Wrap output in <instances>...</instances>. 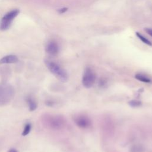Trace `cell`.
Returning <instances> with one entry per match:
<instances>
[{
  "label": "cell",
  "mask_w": 152,
  "mask_h": 152,
  "mask_svg": "<svg viewBox=\"0 0 152 152\" xmlns=\"http://www.w3.org/2000/svg\"><path fill=\"white\" fill-rule=\"evenodd\" d=\"M18 61V58L16 55H7L0 59V64H12V63H16Z\"/></svg>",
  "instance_id": "7"
},
{
  "label": "cell",
  "mask_w": 152,
  "mask_h": 152,
  "mask_svg": "<svg viewBox=\"0 0 152 152\" xmlns=\"http://www.w3.org/2000/svg\"><path fill=\"white\" fill-rule=\"evenodd\" d=\"M96 78V74L93 70L90 68H87L83 75L82 84L86 88H90L94 84Z\"/></svg>",
  "instance_id": "3"
},
{
  "label": "cell",
  "mask_w": 152,
  "mask_h": 152,
  "mask_svg": "<svg viewBox=\"0 0 152 152\" xmlns=\"http://www.w3.org/2000/svg\"><path fill=\"white\" fill-rule=\"evenodd\" d=\"M45 49L46 52L51 56H56L59 50L58 45L55 42H50L48 43Z\"/></svg>",
  "instance_id": "6"
},
{
  "label": "cell",
  "mask_w": 152,
  "mask_h": 152,
  "mask_svg": "<svg viewBox=\"0 0 152 152\" xmlns=\"http://www.w3.org/2000/svg\"><path fill=\"white\" fill-rule=\"evenodd\" d=\"M68 8H61L59 10H58V12L60 13V14H62V13H64L65 12H66L67 11Z\"/></svg>",
  "instance_id": "13"
},
{
  "label": "cell",
  "mask_w": 152,
  "mask_h": 152,
  "mask_svg": "<svg viewBox=\"0 0 152 152\" xmlns=\"http://www.w3.org/2000/svg\"><path fill=\"white\" fill-rule=\"evenodd\" d=\"M74 121L78 127L83 129L88 128L91 125L90 118L83 115H78L75 116L74 118Z\"/></svg>",
  "instance_id": "5"
},
{
  "label": "cell",
  "mask_w": 152,
  "mask_h": 152,
  "mask_svg": "<svg viewBox=\"0 0 152 152\" xmlns=\"http://www.w3.org/2000/svg\"><path fill=\"white\" fill-rule=\"evenodd\" d=\"M27 103L28 104V106L30 111H34L37 107V104L36 102L34 101V99H33L30 97H28L27 98Z\"/></svg>",
  "instance_id": "8"
},
{
  "label": "cell",
  "mask_w": 152,
  "mask_h": 152,
  "mask_svg": "<svg viewBox=\"0 0 152 152\" xmlns=\"http://www.w3.org/2000/svg\"><path fill=\"white\" fill-rule=\"evenodd\" d=\"M19 12L18 10H13L5 14L0 21V30L2 31L8 30L10 27L13 20L18 15Z\"/></svg>",
  "instance_id": "2"
},
{
  "label": "cell",
  "mask_w": 152,
  "mask_h": 152,
  "mask_svg": "<svg viewBox=\"0 0 152 152\" xmlns=\"http://www.w3.org/2000/svg\"><path fill=\"white\" fill-rule=\"evenodd\" d=\"M31 124L30 123H27L25 126H24V128L23 131V132H22V135L23 136H26L27 135H28L30 131H31Z\"/></svg>",
  "instance_id": "12"
},
{
  "label": "cell",
  "mask_w": 152,
  "mask_h": 152,
  "mask_svg": "<svg viewBox=\"0 0 152 152\" xmlns=\"http://www.w3.org/2000/svg\"><path fill=\"white\" fill-rule=\"evenodd\" d=\"M128 104L131 107H140L142 105V102L138 100H132L128 102Z\"/></svg>",
  "instance_id": "11"
},
{
  "label": "cell",
  "mask_w": 152,
  "mask_h": 152,
  "mask_svg": "<svg viewBox=\"0 0 152 152\" xmlns=\"http://www.w3.org/2000/svg\"><path fill=\"white\" fill-rule=\"evenodd\" d=\"M135 78L137 80L145 83H150L151 81V79L148 77L141 74H137L135 75Z\"/></svg>",
  "instance_id": "9"
},
{
  "label": "cell",
  "mask_w": 152,
  "mask_h": 152,
  "mask_svg": "<svg viewBox=\"0 0 152 152\" xmlns=\"http://www.w3.org/2000/svg\"><path fill=\"white\" fill-rule=\"evenodd\" d=\"M45 64L50 72L62 82H66L68 76L66 71L58 64L49 59L45 60Z\"/></svg>",
  "instance_id": "1"
},
{
  "label": "cell",
  "mask_w": 152,
  "mask_h": 152,
  "mask_svg": "<svg viewBox=\"0 0 152 152\" xmlns=\"http://www.w3.org/2000/svg\"><path fill=\"white\" fill-rule=\"evenodd\" d=\"M8 152H18V151H17V150H15V148H11V149H10V150H8Z\"/></svg>",
  "instance_id": "14"
},
{
  "label": "cell",
  "mask_w": 152,
  "mask_h": 152,
  "mask_svg": "<svg viewBox=\"0 0 152 152\" xmlns=\"http://www.w3.org/2000/svg\"><path fill=\"white\" fill-rule=\"evenodd\" d=\"M13 88L9 85H5L4 93H2L0 88V105L5 104L10 102L13 96Z\"/></svg>",
  "instance_id": "4"
},
{
  "label": "cell",
  "mask_w": 152,
  "mask_h": 152,
  "mask_svg": "<svg viewBox=\"0 0 152 152\" xmlns=\"http://www.w3.org/2000/svg\"><path fill=\"white\" fill-rule=\"evenodd\" d=\"M136 35L144 43L149 45V46H151L152 45V43L149 40H148L147 38H145V37H144L141 34H140V33L138 32H136Z\"/></svg>",
  "instance_id": "10"
}]
</instances>
